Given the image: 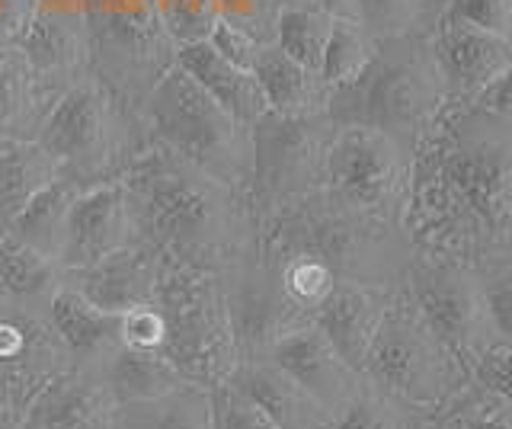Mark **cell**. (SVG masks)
<instances>
[{
  "mask_svg": "<svg viewBox=\"0 0 512 429\" xmlns=\"http://www.w3.org/2000/svg\"><path fill=\"white\" fill-rule=\"evenodd\" d=\"M407 234L416 250L484 266L512 260V122L445 106L413 145Z\"/></svg>",
  "mask_w": 512,
  "mask_h": 429,
  "instance_id": "obj_1",
  "label": "cell"
},
{
  "mask_svg": "<svg viewBox=\"0 0 512 429\" xmlns=\"http://www.w3.org/2000/svg\"><path fill=\"white\" fill-rule=\"evenodd\" d=\"M122 183L135 202L141 241L164 257L221 273L260 250L250 189L215 180L157 141L138 154Z\"/></svg>",
  "mask_w": 512,
  "mask_h": 429,
  "instance_id": "obj_2",
  "label": "cell"
},
{
  "mask_svg": "<svg viewBox=\"0 0 512 429\" xmlns=\"http://www.w3.org/2000/svg\"><path fill=\"white\" fill-rule=\"evenodd\" d=\"M263 250H304L324 260L336 279L400 289L413 257L407 228L340 202L324 186L260 225Z\"/></svg>",
  "mask_w": 512,
  "mask_h": 429,
  "instance_id": "obj_3",
  "label": "cell"
},
{
  "mask_svg": "<svg viewBox=\"0 0 512 429\" xmlns=\"http://www.w3.org/2000/svg\"><path fill=\"white\" fill-rule=\"evenodd\" d=\"M167 317V359L189 385L215 391L231 378L237 349L224 308L221 276L160 253V276L154 292Z\"/></svg>",
  "mask_w": 512,
  "mask_h": 429,
  "instance_id": "obj_4",
  "label": "cell"
},
{
  "mask_svg": "<svg viewBox=\"0 0 512 429\" xmlns=\"http://www.w3.org/2000/svg\"><path fill=\"white\" fill-rule=\"evenodd\" d=\"M148 125L157 145L170 148L221 183L250 189V129L221 109L176 61L151 90Z\"/></svg>",
  "mask_w": 512,
  "mask_h": 429,
  "instance_id": "obj_5",
  "label": "cell"
},
{
  "mask_svg": "<svg viewBox=\"0 0 512 429\" xmlns=\"http://www.w3.org/2000/svg\"><path fill=\"white\" fill-rule=\"evenodd\" d=\"M36 145L58 164L61 177L96 186L122 180L151 141L135 145L109 93L100 84L84 81L58 93L42 119Z\"/></svg>",
  "mask_w": 512,
  "mask_h": 429,
  "instance_id": "obj_6",
  "label": "cell"
},
{
  "mask_svg": "<svg viewBox=\"0 0 512 429\" xmlns=\"http://www.w3.org/2000/svg\"><path fill=\"white\" fill-rule=\"evenodd\" d=\"M362 375L416 407L436 410L468 381V365L429 330L407 292L397 289L365 356Z\"/></svg>",
  "mask_w": 512,
  "mask_h": 429,
  "instance_id": "obj_7",
  "label": "cell"
},
{
  "mask_svg": "<svg viewBox=\"0 0 512 429\" xmlns=\"http://www.w3.org/2000/svg\"><path fill=\"white\" fill-rule=\"evenodd\" d=\"M333 129L327 113L285 116L272 109L250 125V202L260 225L324 186Z\"/></svg>",
  "mask_w": 512,
  "mask_h": 429,
  "instance_id": "obj_8",
  "label": "cell"
},
{
  "mask_svg": "<svg viewBox=\"0 0 512 429\" xmlns=\"http://www.w3.org/2000/svg\"><path fill=\"white\" fill-rule=\"evenodd\" d=\"M413 151L372 125H336L324 189L352 209L407 228Z\"/></svg>",
  "mask_w": 512,
  "mask_h": 429,
  "instance_id": "obj_9",
  "label": "cell"
},
{
  "mask_svg": "<svg viewBox=\"0 0 512 429\" xmlns=\"http://www.w3.org/2000/svg\"><path fill=\"white\" fill-rule=\"evenodd\" d=\"M442 81L420 61L372 58L356 81L330 90L327 119L333 125H372L413 151L416 138L442 109Z\"/></svg>",
  "mask_w": 512,
  "mask_h": 429,
  "instance_id": "obj_10",
  "label": "cell"
},
{
  "mask_svg": "<svg viewBox=\"0 0 512 429\" xmlns=\"http://www.w3.org/2000/svg\"><path fill=\"white\" fill-rule=\"evenodd\" d=\"M400 289L423 314L429 330L464 365L477 353H484L490 343H496L474 266L439 257V253L413 250Z\"/></svg>",
  "mask_w": 512,
  "mask_h": 429,
  "instance_id": "obj_11",
  "label": "cell"
},
{
  "mask_svg": "<svg viewBox=\"0 0 512 429\" xmlns=\"http://www.w3.org/2000/svg\"><path fill=\"white\" fill-rule=\"evenodd\" d=\"M71 365L68 346L48 321V305L0 301V413L7 426Z\"/></svg>",
  "mask_w": 512,
  "mask_h": 429,
  "instance_id": "obj_12",
  "label": "cell"
},
{
  "mask_svg": "<svg viewBox=\"0 0 512 429\" xmlns=\"http://www.w3.org/2000/svg\"><path fill=\"white\" fill-rule=\"evenodd\" d=\"M218 276L224 289V308H228L237 362L266 359L285 333H292L301 324H311V317H304L285 298L276 273H272V266L263 260L260 250L224 266Z\"/></svg>",
  "mask_w": 512,
  "mask_h": 429,
  "instance_id": "obj_13",
  "label": "cell"
},
{
  "mask_svg": "<svg viewBox=\"0 0 512 429\" xmlns=\"http://www.w3.org/2000/svg\"><path fill=\"white\" fill-rule=\"evenodd\" d=\"M132 244L144 241L128 186L122 180L96 183L80 189V196L71 205L68 234H64V250L58 263L61 269H80Z\"/></svg>",
  "mask_w": 512,
  "mask_h": 429,
  "instance_id": "obj_14",
  "label": "cell"
},
{
  "mask_svg": "<svg viewBox=\"0 0 512 429\" xmlns=\"http://www.w3.org/2000/svg\"><path fill=\"white\" fill-rule=\"evenodd\" d=\"M160 276V250L151 244H132L119 253L80 269H61V285L80 292L90 305L109 314H125L154 301Z\"/></svg>",
  "mask_w": 512,
  "mask_h": 429,
  "instance_id": "obj_15",
  "label": "cell"
},
{
  "mask_svg": "<svg viewBox=\"0 0 512 429\" xmlns=\"http://www.w3.org/2000/svg\"><path fill=\"white\" fill-rule=\"evenodd\" d=\"M292 375L301 388H308L320 404H324L333 420L352 397H356L359 385H362V372L352 369V365L336 353L333 343L324 337L314 321L301 324L292 333L272 346V353L266 356Z\"/></svg>",
  "mask_w": 512,
  "mask_h": 429,
  "instance_id": "obj_16",
  "label": "cell"
},
{
  "mask_svg": "<svg viewBox=\"0 0 512 429\" xmlns=\"http://www.w3.org/2000/svg\"><path fill=\"white\" fill-rule=\"evenodd\" d=\"M116 397L84 369L52 378L10 429H116Z\"/></svg>",
  "mask_w": 512,
  "mask_h": 429,
  "instance_id": "obj_17",
  "label": "cell"
},
{
  "mask_svg": "<svg viewBox=\"0 0 512 429\" xmlns=\"http://www.w3.org/2000/svg\"><path fill=\"white\" fill-rule=\"evenodd\" d=\"M394 292L397 289H384V285L340 279L324 305L317 308L314 324L324 330V337L352 369L362 372L365 356L375 343V333L384 321V311H388Z\"/></svg>",
  "mask_w": 512,
  "mask_h": 429,
  "instance_id": "obj_18",
  "label": "cell"
},
{
  "mask_svg": "<svg viewBox=\"0 0 512 429\" xmlns=\"http://www.w3.org/2000/svg\"><path fill=\"white\" fill-rule=\"evenodd\" d=\"M228 385L260 404L282 429H333V413L272 359L237 362Z\"/></svg>",
  "mask_w": 512,
  "mask_h": 429,
  "instance_id": "obj_19",
  "label": "cell"
},
{
  "mask_svg": "<svg viewBox=\"0 0 512 429\" xmlns=\"http://www.w3.org/2000/svg\"><path fill=\"white\" fill-rule=\"evenodd\" d=\"M436 61L455 97L474 100L493 77L512 65V45L503 36L480 33L461 23H442L436 36Z\"/></svg>",
  "mask_w": 512,
  "mask_h": 429,
  "instance_id": "obj_20",
  "label": "cell"
},
{
  "mask_svg": "<svg viewBox=\"0 0 512 429\" xmlns=\"http://www.w3.org/2000/svg\"><path fill=\"white\" fill-rule=\"evenodd\" d=\"M176 65H180L221 109H228L240 125H247V129L269 109L253 71L234 68L231 61H224L208 42L180 45Z\"/></svg>",
  "mask_w": 512,
  "mask_h": 429,
  "instance_id": "obj_21",
  "label": "cell"
},
{
  "mask_svg": "<svg viewBox=\"0 0 512 429\" xmlns=\"http://www.w3.org/2000/svg\"><path fill=\"white\" fill-rule=\"evenodd\" d=\"M48 321L68 346L74 369H93L112 349L122 346L119 314L100 311L68 285H58L52 301H48Z\"/></svg>",
  "mask_w": 512,
  "mask_h": 429,
  "instance_id": "obj_22",
  "label": "cell"
},
{
  "mask_svg": "<svg viewBox=\"0 0 512 429\" xmlns=\"http://www.w3.org/2000/svg\"><path fill=\"white\" fill-rule=\"evenodd\" d=\"M90 372L100 385L116 397V404H135L151 401V397H164L176 388L189 385V381L176 372V365L167 359V353H144V349L119 346L96 362Z\"/></svg>",
  "mask_w": 512,
  "mask_h": 429,
  "instance_id": "obj_23",
  "label": "cell"
},
{
  "mask_svg": "<svg viewBox=\"0 0 512 429\" xmlns=\"http://www.w3.org/2000/svg\"><path fill=\"white\" fill-rule=\"evenodd\" d=\"M253 77L260 84L266 106L272 113H285V116H314L327 109L330 90L324 81L301 68L298 61L288 58L279 45H260V52L253 58Z\"/></svg>",
  "mask_w": 512,
  "mask_h": 429,
  "instance_id": "obj_24",
  "label": "cell"
},
{
  "mask_svg": "<svg viewBox=\"0 0 512 429\" xmlns=\"http://www.w3.org/2000/svg\"><path fill=\"white\" fill-rule=\"evenodd\" d=\"M55 177H61L58 164L36 141L0 138V237L10 234L20 212Z\"/></svg>",
  "mask_w": 512,
  "mask_h": 429,
  "instance_id": "obj_25",
  "label": "cell"
},
{
  "mask_svg": "<svg viewBox=\"0 0 512 429\" xmlns=\"http://www.w3.org/2000/svg\"><path fill=\"white\" fill-rule=\"evenodd\" d=\"M80 189H87V186H80L68 177H55L20 212V218L13 221L10 237H16V241H23L26 247L39 250L42 257L58 263L64 250V234H68V215H71L74 199L80 196Z\"/></svg>",
  "mask_w": 512,
  "mask_h": 429,
  "instance_id": "obj_26",
  "label": "cell"
},
{
  "mask_svg": "<svg viewBox=\"0 0 512 429\" xmlns=\"http://www.w3.org/2000/svg\"><path fill=\"white\" fill-rule=\"evenodd\" d=\"M116 429H215L212 391L183 385L151 401L119 404Z\"/></svg>",
  "mask_w": 512,
  "mask_h": 429,
  "instance_id": "obj_27",
  "label": "cell"
},
{
  "mask_svg": "<svg viewBox=\"0 0 512 429\" xmlns=\"http://www.w3.org/2000/svg\"><path fill=\"white\" fill-rule=\"evenodd\" d=\"M61 285V266L16 237H0V301L48 305Z\"/></svg>",
  "mask_w": 512,
  "mask_h": 429,
  "instance_id": "obj_28",
  "label": "cell"
},
{
  "mask_svg": "<svg viewBox=\"0 0 512 429\" xmlns=\"http://www.w3.org/2000/svg\"><path fill=\"white\" fill-rule=\"evenodd\" d=\"M32 74L26 58H0V138L36 141L52 103H42V77Z\"/></svg>",
  "mask_w": 512,
  "mask_h": 429,
  "instance_id": "obj_29",
  "label": "cell"
},
{
  "mask_svg": "<svg viewBox=\"0 0 512 429\" xmlns=\"http://www.w3.org/2000/svg\"><path fill=\"white\" fill-rule=\"evenodd\" d=\"M260 253L272 266V273H276L285 298L292 301L304 317L314 321L317 308L324 305L327 295L333 292V285L340 282L333 269L320 257H314V253H304V250H263L260 247Z\"/></svg>",
  "mask_w": 512,
  "mask_h": 429,
  "instance_id": "obj_30",
  "label": "cell"
},
{
  "mask_svg": "<svg viewBox=\"0 0 512 429\" xmlns=\"http://www.w3.org/2000/svg\"><path fill=\"white\" fill-rule=\"evenodd\" d=\"M429 410L378 388L362 375L356 397L336 413L333 429H426Z\"/></svg>",
  "mask_w": 512,
  "mask_h": 429,
  "instance_id": "obj_31",
  "label": "cell"
},
{
  "mask_svg": "<svg viewBox=\"0 0 512 429\" xmlns=\"http://www.w3.org/2000/svg\"><path fill=\"white\" fill-rule=\"evenodd\" d=\"M426 429H512V404L468 378L448 401L429 410Z\"/></svg>",
  "mask_w": 512,
  "mask_h": 429,
  "instance_id": "obj_32",
  "label": "cell"
},
{
  "mask_svg": "<svg viewBox=\"0 0 512 429\" xmlns=\"http://www.w3.org/2000/svg\"><path fill=\"white\" fill-rule=\"evenodd\" d=\"M330 26H333V13L327 10H320L314 4H285L276 13V45L292 61H298L301 68L317 74Z\"/></svg>",
  "mask_w": 512,
  "mask_h": 429,
  "instance_id": "obj_33",
  "label": "cell"
},
{
  "mask_svg": "<svg viewBox=\"0 0 512 429\" xmlns=\"http://www.w3.org/2000/svg\"><path fill=\"white\" fill-rule=\"evenodd\" d=\"M372 58L375 52H372V42H368L365 26L352 17H333L317 74L327 90H336L356 81V77L372 65Z\"/></svg>",
  "mask_w": 512,
  "mask_h": 429,
  "instance_id": "obj_34",
  "label": "cell"
},
{
  "mask_svg": "<svg viewBox=\"0 0 512 429\" xmlns=\"http://www.w3.org/2000/svg\"><path fill=\"white\" fill-rule=\"evenodd\" d=\"M20 49L26 65L36 74H58L74 68V61L80 55V39L71 23L42 13V17H36L26 26Z\"/></svg>",
  "mask_w": 512,
  "mask_h": 429,
  "instance_id": "obj_35",
  "label": "cell"
},
{
  "mask_svg": "<svg viewBox=\"0 0 512 429\" xmlns=\"http://www.w3.org/2000/svg\"><path fill=\"white\" fill-rule=\"evenodd\" d=\"M154 4L160 23L180 45L205 42L218 23L215 0H154Z\"/></svg>",
  "mask_w": 512,
  "mask_h": 429,
  "instance_id": "obj_36",
  "label": "cell"
},
{
  "mask_svg": "<svg viewBox=\"0 0 512 429\" xmlns=\"http://www.w3.org/2000/svg\"><path fill=\"white\" fill-rule=\"evenodd\" d=\"M474 269L480 289H484V305H487L493 337L500 343H512V260H496Z\"/></svg>",
  "mask_w": 512,
  "mask_h": 429,
  "instance_id": "obj_37",
  "label": "cell"
},
{
  "mask_svg": "<svg viewBox=\"0 0 512 429\" xmlns=\"http://www.w3.org/2000/svg\"><path fill=\"white\" fill-rule=\"evenodd\" d=\"M212 407L215 429H282L260 404L250 401L244 391H237L228 381L212 391Z\"/></svg>",
  "mask_w": 512,
  "mask_h": 429,
  "instance_id": "obj_38",
  "label": "cell"
},
{
  "mask_svg": "<svg viewBox=\"0 0 512 429\" xmlns=\"http://www.w3.org/2000/svg\"><path fill=\"white\" fill-rule=\"evenodd\" d=\"M445 23H461L493 36H512V0H448Z\"/></svg>",
  "mask_w": 512,
  "mask_h": 429,
  "instance_id": "obj_39",
  "label": "cell"
},
{
  "mask_svg": "<svg viewBox=\"0 0 512 429\" xmlns=\"http://www.w3.org/2000/svg\"><path fill=\"white\" fill-rule=\"evenodd\" d=\"M119 337L128 349H144V353H164L167 349V317L157 308V301L138 305L119 314Z\"/></svg>",
  "mask_w": 512,
  "mask_h": 429,
  "instance_id": "obj_40",
  "label": "cell"
},
{
  "mask_svg": "<svg viewBox=\"0 0 512 429\" xmlns=\"http://www.w3.org/2000/svg\"><path fill=\"white\" fill-rule=\"evenodd\" d=\"M420 13V0H356V20L368 36H400Z\"/></svg>",
  "mask_w": 512,
  "mask_h": 429,
  "instance_id": "obj_41",
  "label": "cell"
},
{
  "mask_svg": "<svg viewBox=\"0 0 512 429\" xmlns=\"http://www.w3.org/2000/svg\"><path fill=\"white\" fill-rule=\"evenodd\" d=\"M468 378L512 404V343H490L468 362Z\"/></svg>",
  "mask_w": 512,
  "mask_h": 429,
  "instance_id": "obj_42",
  "label": "cell"
},
{
  "mask_svg": "<svg viewBox=\"0 0 512 429\" xmlns=\"http://www.w3.org/2000/svg\"><path fill=\"white\" fill-rule=\"evenodd\" d=\"M205 42L212 45V49L224 61H231L234 68H244V71L253 68V58H256V52H260V45H263L253 33H247V29H240V26L221 20V17H218V23L212 29V36H208Z\"/></svg>",
  "mask_w": 512,
  "mask_h": 429,
  "instance_id": "obj_43",
  "label": "cell"
},
{
  "mask_svg": "<svg viewBox=\"0 0 512 429\" xmlns=\"http://www.w3.org/2000/svg\"><path fill=\"white\" fill-rule=\"evenodd\" d=\"M471 106L512 122V65L500 77H493V81L471 100Z\"/></svg>",
  "mask_w": 512,
  "mask_h": 429,
  "instance_id": "obj_44",
  "label": "cell"
},
{
  "mask_svg": "<svg viewBox=\"0 0 512 429\" xmlns=\"http://www.w3.org/2000/svg\"><path fill=\"white\" fill-rule=\"evenodd\" d=\"M314 7L333 13V17H352V20H356V0H314Z\"/></svg>",
  "mask_w": 512,
  "mask_h": 429,
  "instance_id": "obj_45",
  "label": "cell"
},
{
  "mask_svg": "<svg viewBox=\"0 0 512 429\" xmlns=\"http://www.w3.org/2000/svg\"><path fill=\"white\" fill-rule=\"evenodd\" d=\"M442 10V7H448V0H420V10Z\"/></svg>",
  "mask_w": 512,
  "mask_h": 429,
  "instance_id": "obj_46",
  "label": "cell"
},
{
  "mask_svg": "<svg viewBox=\"0 0 512 429\" xmlns=\"http://www.w3.org/2000/svg\"><path fill=\"white\" fill-rule=\"evenodd\" d=\"M0 429H10V426H7V423H0Z\"/></svg>",
  "mask_w": 512,
  "mask_h": 429,
  "instance_id": "obj_47",
  "label": "cell"
}]
</instances>
